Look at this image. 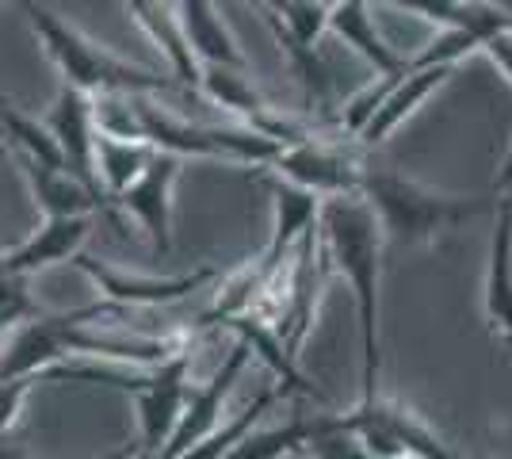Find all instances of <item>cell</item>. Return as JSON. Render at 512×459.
<instances>
[{
    "instance_id": "obj_1",
    "label": "cell",
    "mask_w": 512,
    "mask_h": 459,
    "mask_svg": "<svg viewBox=\"0 0 512 459\" xmlns=\"http://www.w3.org/2000/svg\"><path fill=\"white\" fill-rule=\"evenodd\" d=\"M321 253L329 272H337L352 299H356V322H360V406L379 398V287H383V253L386 241L371 207L360 196L325 199L318 215Z\"/></svg>"
},
{
    "instance_id": "obj_2",
    "label": "cell",
    "mask_w": 512,
    "mask_h": 459,
    "mask_svg": "<svg viewBox=\"0 0 512 459\" xmlns=\"http://www.w3.org/2000/svg\"><path fill=\"white\" fill-rule=\"evenodd\" d=\"M356 196L371 207V215L383 230V241L394 249H425L451 234L455 226L482 215L486 203L478 196H451L436 192L421 180L394 169H371L363 165L360 192Z\"/></svg>"
},
{
    "instance_id": "obj_3",
    "label": "cell",
    "mask_w": 512,
    "mask_h": 459,
    "mask_svg": "<svg viewBox=\"0 0 512 459\" xmlns=\"http://www.w3.org/2000/svg\"><path fill=\"white\" fill-rule=\"evenodd\" d=\"M23 12H27L35 39L43 43L46 58L62 73V88H73L88 100H96V96H153V92L172 88L169 77L115 58L107 46L92 43L73 23H65L58 12H50L43 4H23Z\"/></svg>"
},
{
    "instance_id": "obj_4",
    "label": "cell",
    "mask_w": 512,
    "mask_h": 459,
    "mask_svg": "<svg viewBox=\"0 0 512 459\" xmlns=\"http://www.w3.org/2000/svg\"><path fill=\"white\" fill-rule=\"evenodd\" d=\"M138 115V138L157 153L172 157H214V161H237V165H272L279 146L245 131V127H207V123H188L176 119L165 108L150 104V96L134 100Z\"/></svg>"
},
{
    "instance_id": "obj_5",
    "label": "cell",
    "mask_w": 512,
    "mask_h": 459,
    "mask_svg": "<svg viewBox=\"0 0 512 459\" xmlns=\"http://www.w3.org/2000/svg\"><path fill=\"white\" fill-rule=\"evenodd\" d=\"M329 417L333 429L356 440L371 459H463L432 425L390 398H375L363 406L356 402V410Z\"/></svg>"
},
{
    "instance_id": "obj_6",
    "label": "cell",
    "mask_w": 512,
    "mask_h": 459,
    "mask_svg": "<svg viewBox=\"0 0 512 459\" xmlns=\"http://www.w3.org/2000/svg\"><path fill=\"white\" fill-rule=\"evenodd\" d=\"M268 169L283 184H295V188H302V192H310V196H318L325 203V199H341L360 192L363 161L348 142H329L321 134H310L295 146H283Z\"/></svg>"
},
{
    "instance_id": "obj_7",
    "label": "cell",
    "mask_w": 512,
    "mask_h": 459,
    "mask_svg": "<svg viewBox=\"0 0 512 459\" xmlns=\"http://www.w3.org/2000/svg\"><path fill=\"white\" fill-rule=\"evenodd\" d=\"M73 268H81L92 280V287H96L100 303L115 306V310H150V306L176 303V299L192 295V291H199V287L211 284L218 276L214 268H195V272H184V276H142V272H123L115 264L96 261L88 253H81L73 261Z\"/></svg>"
},
{
    "instance_id": "obj_8",
    "label": "cell",
    "mask_w": 512,
    "mask_h": 459,
    "mask_svg": "<svg viewBox=\"0 0 512 459\" xmlns=\"http://www.w3.org/2000/svg\"><path fill=\"white\" fill-rule=\"evenodd\" d=\"M192 391V349L176 352L161 368L146 372V383L134 391L138 406V433H142V456L157 459L165 452L176 421L184 414V402Z\"/></svg>"
},
{
    "instance_id": "obj_9",
    "label": "cell",
    "mask_w": 512,
    "mask_h": 459,
    "mask_svg": "<svg viewBox=\"0 0 512 459\" xmlns=\"http://www.w3.org/2000/svg\"><path fill=\"white\" fill-rule=\"evenodd\" d=\"M249 360H253L249 341L237 337V345L230 349V356L214 368L211 379H207V383H192L188 402H184V414H180V421H176V433L169 437L165 452H161L157 459H180L184 452H192L207 433H214V429L222 425V406H226L230 391L237 387L241 372L249 368Z\"/></svg>"
},
{
    "instance_id": "obj_10",
    "label": "cell",
    "mask_w": 512,
    "mask_h": 459,
    "mask_svg": "<svg viewBox=\"0 0 512 459\" xmlns=\"http://www.w3.org/2000/svg\"><path fill=\"white\" fill-rule=\"evenodd\" d=\"M184 161L172 153H153V161L146 165V173L130 184L119 196V211L138 222V230L150 238L153 253H169L172 249V192L180 180Z\"/></svg>"
},
{
    "instance_id": "obj_11",
    "label": "cell",
    "mask_w": 512,
    "mask_h": 459,
    "mask_svg": "<svg viewBox=\"0 0 512 459\" xmlns=\"http://www.w3.org/2000/svg\"><path fill=\"white\" fill-rule=\"evenodd\" d=\"M69 314H35L8 333L0 352V383L4 379H43L69 360Z\"/></svg>"
},
{
    "instance_id": "obj_12",
    "label": "cell",
    "mask_w": 512,
    "mask_h": 459,
    "mask_svg": "<svg viewBox=\"0 0 512 459\" xmlns=\"http://www.w3.org/2000/svg\"><path fill=\"white\" fill-rule=\"evenodd\" d=\"M92 226H96V219H43V226L31 238H23L8 253H0V268L23 284L35 272L58 268V264H73L85 253V241L92 238Z\"/></svg>"
},
{
    "instance_id": "obj_13",
    "label": "cell",
    "mask_w": 512,
    "mask_h": 459,
    "mask_svg": "<svg viewBox=\"0 0 512 459\" xmlns=\"http://www.w3.org/2000/svg\"><path fill=\"white\" fill-rule=\"evenodd\" d=\"M43 127L50 131L54 146L62 153L65 173H73L77 180H85L88 188L100 196L96 176H92V146H96V119H92V100L73 92V88H58L54 108L43 119ZM104 203V196H100ZM107 207V203H104Z\"/></svg>"
},
{
    "instance_id": "obj_14",
    "label": "cell",
    "mask_w": 512,
    "mask_h": 459,
    "mask_svg": "<svg viewBox=\"0 0 512 459\" xmlns=\"http://www.w3.org/2000/svg\"><path fill=\"white\" fill-rule=\"evenodd\" d=\"M12 161L20 165L27 192L35 199V207L43 211V219H96V211H107L100 196L73 173L43 165V161H31L23 153H12Z\"/></svg>"
},
{
    "instance_id": "obj_15",
    "label": "cell",
    "mask_w": 512,
    "mask_h": 459,
    "mask_svg": "<svg viewBox=\"0 0 512 459\" xmlns=\"http://www.w3.org/2000/svg\"><path fill=\"white\" fill-rule=\"evenodd\" d=\"M176 20H180V31H184V43L192 50V58L203 66H218V69H249L245 62V50L234 39L230 23L222 20V8L211 4V0H184L176 4Z\"/></svg>"
},
{
    "instance_id": "obj_16",
    "label": "cell",
    "mask_w": 512,
    "mask_h": 459,
    "mask_svg": "<svg viewBox=\"0 0 512 459\" xmlns=\"http://www.w3.org/2000/svg\"><path fill=\"white\" fill-rule=\"evenodd\" d=\"M329 35H337L348 50H356L363 62L375 69V81L398 77L406 69V54H398L394 46L386 43V35L375 23V8L367 0H341V4H333Z\"/></svg>"
},
{
    "instance_id": "obj_17",
    "label": "cell",
    "mask_w": 512,
    "mask_h": 459,
    "mask_svg": "<svg viewBox=\"0 0 512 459\" xmlns=\"http://www.w3.org/2000/svg\"><path fill=\"white\" fill-rule=\"evenodd\" d=\"M402 12L425 23H436L440 31H459L470 43L482 46L493 35L512 27V4H478V0H402Z\"/></svg>"
},
{
    "instance_id": "obj_18",
    "label": "cell",
    "mask_w": 512,
    "mask_h": 459,
    "mask_svg": "<svg viewBox=\"0 0 512 459\" xmlns=\"http://www.w3.org/2000/svg\"><path fill=\"white\" fill-rule=\"evenodd\" d=\"M482 310L490 333L505 337L512 345V199H497V219L490 238V264H486V291Z\"/></svg>"
},
{
    "instance_id": "obj_19",
    "label": "cell",
    "mask_w": 512,
    "mask_h": 459,
    "mask_svg": "<svg viewBox=\"0 0 512 459\" xmlns=\"http://www.w3.org/2000/svg\"><path fill=\"white\" fill-rule=\"evenodd\" d=\"M127 12L134 16V23L150 35V43L157 46V54L169 66L172 85H184L199 92V62L192 58V50L184 43V31L176 20V4H157V0H134L127 4Z\"/></svg>"
},
{
    "instance_id": "obj_20",
    "label": "cell",
    "mask_w": 512,
    "mask_h": 459,
    "mask_svg": "<svg viewBox=\"0 0 512 459\" xmlns=\"http://www.w3.org/2000/svg\"><path fill=\"white\" fill-rule=\"evenodd\" d=\"M153 146L146 142H127V138H111V134L96 131V146H92V176L96 188L104 196L107 211H115L119 196L127 192L138 176L146 173V165L153 161Z\"/></svg>"
},
{
    "instance_id": "obj_21",
    "label": "cell",
    "mask_w": 512,
    "mask_h": 459,
    "mask_svg": "<svg viewBox=\"0 0 512 459\" xmlns=\"http://www.w3.org/2000/svg\"><path fill=\"white\" fill-rule=\"evenodd\" d=\"M321 414H299L283 425H268V429H253L249 437L237 444L234 452L222 459H287L295 452H306V444L318 437Z\"/></svg>"
},
{
    "instance_id": "obj_22",
    "label": "cell",
    "mask_w": 512,
    "mask_h": 459,
    "mask_svg": "<svg viewBox=\"0 0 512 459\" xmlns=\"http://www.w3.org/2000/svg\"><path fill=\"white\" fill-rule=\"evenodd\" d=\"M199 92L214 100L218 108H226L230 115H237L245 127L253 123L256 115H264V111L272 108L256 85L249 81V73H241V69H218V66H203L199 69Z\"/></svg>"
},
{
    "instance_id": "obj_23",
    "label": "cell",
    "mask_w": 512,
    "mask_h": 459,
    "mask_svg": "<svg viewBox=\"0 0 512 459\" xmlns=\"http://www.w3.org/2000/svg\"><path fill=\"white\" fill-rule=\"evenodd\" d=\"M276 398H279L276 387L260 391L253 398V402H249V406L241 410V414H234L230 421H222V425H218L214 433H207V437L195 444L192 452H184L180 459H222L226 452H234L237 444L249 437L256 425H260V417H264L268 410H272V406H276Z\"/></svg>"
},
{
    "instance_id": "obj_24",
    "label": "cell",
    "mask_w": 512,
    "mask_h": 459,
    "mask_svg": "<svg viewBox=\"0 0 512 459\" xmlns=\"http://www.w3.org/2000/svg\"><path fill=\"white\" fill-rule=\"evenodd\" d=\"M31 391H35V379H4L0 383V437H8L20 425Z\"/></svg>"
},
{
    "instance_id": "obj_25",
    "label": "cell",
    "mask_w": 512,
    "mask_h": 459,
    "mask_svg": "<svg viewBox=\"0 0 512 459\" xmlns=\"http://www.w3.org/2000/svg\"><path fill=\"white\" fill-rule=\"evenodd\" d=\"M35 314H39V310H35L31 295L23 291L20 280H12V276L0 268V318L12 322V326H20V322L35 318Z\"/></svg>"
},
{
    "instance_id": "obj_26",
    "label": "cell",
    "mask_w": 512,
    "mask_h": 459,
    "mask_svg": "<svg viewBox=\"0 0 512 459\" xmlns=\"http://www.w3.org/2000/svg\"><path fill=\"white\" fill-rule=\"evenodd\" d=\"M482 50H486V58L497 66V73H501V77L512 85V27H509V31H501V35H493Z\"/></svg>"
},
{
    "instance_id": "obj_27",
    "label": "cell",
    "mask_w": 512,
    "mask_h": 459,
    "mask_svg": "<svg viewBox=\"0 0 512 459\" xmlns=\"http://www.w3.org/2000/svg\"><path fill=\"white\" fill-rule=\"evenodd\" d=\"M0 459H23V452L8 437H0Z\"/></svg>"
},
{
    "instance_id": "obj_28",
    "label": "cell",
    "mask_w": 512,
    "mask_h": 459,
    "mask_svg": "<svg viewBox=\"0 0 512 459\" xmlns=\"http://www.w3.org/2000/svg\"><path fill=\"white\" fill-rule=\"evenodd\" d=\"M12 322H4V318H0V352H4V341H8V333H12Z\"/></svg>"
},
{
    "instance_id": "obj_29",
    "label": "cell",
    "mask_w": 512,
    "mask_h": 459,
    "mask_svg": "<svg viewBox=\"0 0 512 459\" xmlns=\"http://www.w3.org/2000/svg\"><path fill=\"white\" fill-rule=\"evenodd\" d=\"M4 104H8V100H4V92H0V108H4Z\"/></svg>"
}]
</instances>
